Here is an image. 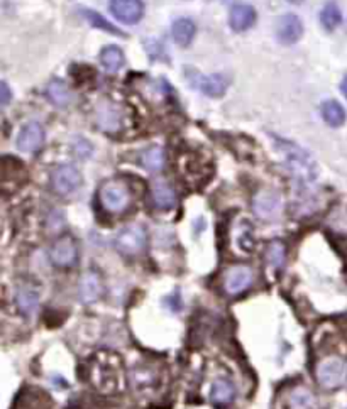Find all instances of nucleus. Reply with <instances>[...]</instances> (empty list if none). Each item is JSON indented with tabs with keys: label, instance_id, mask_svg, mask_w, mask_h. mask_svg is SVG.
Masks as SVG:
<instances>
[{
	"label": "nucleus",
	"instance_id": "nucleus-1",
	"mask_svg": "<svg viewBox=\"0 0 347 409\" xmlns=\"http://www.w3.org/2000/svg\"><path fill=\"white\" fill-rule=\"evenodd\" d=\"M281 151L285 154L286 166H288V170L293 174L295 181L300 186V190L310 188L317 178V168L312 157L305 151H301L300 148L288 144V142H283Z\"/></svg>",
	"mask_w": 347,
	"mask_h": 409
},
{
	"label": "nucleus",
	"instance_id": "nucleus-2",
	"mask_svg": "<svg viewBox=\"0 0 347 409\" xmlns=\"http://www.w3.org/2000/svg\"><path fill=\"white\" fill-rule=\"evenodd\" d=\"M99 200L107 212L121 213L130 205V191L126 183L109 181L100 188Z\"/></svg>",
	"mask_w": 347,
	"mask_h": 409
},
{
	"label": "nucleus",
	"instance_id": "nucleus-3",
	"mask_svg": "<svg viewBox=\"0 0 347 409\" xmlns=\"http://www.w3.org/2000/svg\"><path fill=\"white\" fill-rule=\"evenodd\" d=\"M146 228L137 223L122 228L117 234V237H115V247L124 256H136V254L143 252V249L146 247Z\"/></svg>",
	"mask_w": 347,
	"mask_h": 409
},
{
	"label": "nucleus",
	"instance_id": "nucleus-4",
	"mask_svg": "<svg viewBox=\"0 0 347 409\" xmlns=\"http://www.w3.org/2000/svg\"><path fill=\"white\" fill-rule=\"evenodd\" d=\"M347 377V366L342 359L329 357L317 367V381L322 388L335 389L344 384Z\"/></svg>",
	"mask_w": 347,
	"mask_h": 409
},
{
	"label": "nucleus",
	"instance_id": "nucleus-5",
	"mask_svg": "<svg viewBox=\"0 0 347 409\" xmlns=\"http://www.w3.org/2000/svg\"><path fill=\"white\" fill-rule=\"evenodd\" d=\"M51 262L58 268H72L78 261V247L73 237L63 235L53 243L50 250Z\"/></svg>",
	"mask_w": 347,
	"mask_h": 409
},
{
	"label": "nucleus",
	"instance_id": "nucleus-6",
	"mask_svg": "<svg viewBox=\"0 0 347 409\" xmlns=\"http://www.w3.org/2000/svg\"><path fill=\"white\" fill-rule=\"evenodd\" d=\"M109 10L122 24H136L144 16V3L141 0H110Z\"/></svg>",
	"mask_w": 347,
	"mask_h": 409
},
{
	"label": "nucleus",
	"instance_id": "nucleus-7",
	"mask_svg": "<svg viewBox=\"0 0 347 409\" xmlns=\"http://www.w3.org/2000/svg\"><path fill=\"white\" fill-rule=\"evenodd\" d=\"M252 208H255V213L259 219H276L279 212H281V197L276 191H259L255 197V200H252Z\"/></svg>",
	"mask_w": 347,
	"mask_h": 409
},
{
	"label": "nucleus",
	"instance_id": "nucleus-8",
	"mask_svg": "<svg viewBox=\"0 0 347 409\" xmlns=\"http://www.w3.org/2000/svg\"><path fill=\"white\" fill-rule=\"evenodd\" d=\"M252 277L255 274L248 266H232L224 276V290L229 295H239L251 286Z\"/></svg>",
	"mask_w": 347,
	"mask_h": 409
},
{
	"label": "nucleus",
	"instance_id": "nucleus-9",
	"mask_svg": "<svg viewBox=\"0 0 347 409\" xmlns=\"http://www.w3.org/2000/svg\"><path fill=\"white\" fill-rule=\"evenodd\" d=\"M81 185V174L72 164H63L53 172V188L59 194H70Z\"/></svg>",
	"mask_w": 347,
	"mask_h": 409
},
{
	"label": "nucleus",
	"instance_id": "nucleus-10",
	"mask_svg": "<svg viewBox=\"0 0 347 409\" xmlns=\"http://www.w3.org/2000/svg\"><path fill=\"white\" fill-rule=\"evenodd\" d=\"M103 283L102 277L97 271H87L78 281V296L83 303L92 305L102 296Z\"/></svg>",
	"mask_w": 347,
	"mask_h": 409
},
{
	"label": "nucleus",
	"instance_id": "nucleus-11",
	"mask_svg": "<svg viewBox=\"0 0 347 409\" xmlns=\"http://www.w3.org/2000/svg\"><path fill=\"white\" fill-rule=\"evenodd\" d=\"M44 144V130L37 122L26 123L17 137V148L22 152H36Z\"/></svg>",
	"mask_w": 347,
	"mask_h": 409
},
{
	"label": "nucleus",
	"instance_id": "nucleus-12",
	"mask_svg": "<svg viewBox=\"0 0 347 409\" xmlns=\"http://www.w3.org/2000/svg\"><path fill=\"white\" fill-rule=\"evenodd\" d=\"M190 81L197 90H200L201 93L208 97H222L226 93L227 86H229V80L224 74H208V77H205V74L195 73L190 78Z\"/></svg>",
	"mask_w": 347,
	"mask_h": 409
},
{
	"label": "nucleus",
	"instance_id": "nucleus-13",
	"mask_svg": "<svg viewBox=\"0 0 347 409\" xmlns=\"http://www.w3.org/2000/svg\"><path fill=\"white\" fill-rule=\"evenodd\" d=\"M304 34V24L300 17L295 14H286L278 21L276 26V37L281 44H295Z\"/></svg>",
	"mask_w": 347,
	"mask_h": 409
},
{
	"label": "nucleus",
	"instance_id": "nucleus-14",
	"mask_svg": "<svg viewBox=\"0 0 347 409\" xmlns=\"http://www.w3.org/2000/svg\"><path fill=\"white\" fill-rule=\"evenodd\" d=\"M97 126L106 132H117L122 126L121 110L110 102H102L95 112Z\"/></svg>",
	"mask_w": 347,
	"mask_h": 409
},
{
	"label": "nucleus",
	"instance_id": "nucleus-15",
	"mask_svg": "<svg viewBox=\"0 0 347 409\" xmlns=\"http://www.w3.org/2000/svg\"><path fill=\"white\" fill-rule=\"evenodd\" d=\"M255 22H256V10L252 9L251 6L239 3V6H234L232 10H230L229 24L236 32L248 31V29H251L252 26H255Z\"/></svg>",
	"mask_w": 347,
	"mask_h": 409
},
{
	"label": "nucleus",
	"instance_id": "nucleus-16",
	"mask_svg": "<svg viewBox=\"0 0 347 409\" xmlns=\"http://www.w3.org/2000/svg\"><path fill=\"white\" fill-rule=\"evenodd\" d=\"M152 203L159 210H171L177 205V193H175L173 186L165 179H158L152 183L151 188Z\"/></svg>",
	"mask_w": 347,
	"mask_h": 409
},
{
	"label": "nucleus",
	"instance_id": "nucleus-17",
	"mask_svg": "<svg viewBox=\"0 0 347 409\" xmlns=\"http://www.w3.org/2000/svg\"><path fill=\"white\" fill-rule=\"evenodd\" d=\"M16 306L24 317H32L39 308V295L34 288L21 286L16 291Z\"/></svg>",
	"mask_w": 347,
	"mask_h": 409
},
{
	"label": "nucleus",
	"instance_id": "nucleus-18",
	"mask_svg": "<svg viewBox=\"0 0 347 409\" xmlns=\"http://www.w3.org/2000/svg\"><path fill=\"white\" fill-rule=\"evenodd\" d=\"M195 32H197L195 22L188 17L177 19L173 28H171V34H173L175 43L180 44L183 48L188 46V44L192 43L193 37H195Z\"/></svg>",
	"mask_w": 347,
	"mask_h": 409
},
{
	"label": "nucleus",
	"instance_id": "nucleus-19",
	"mask_svg": "<svg viewBox=\"0 0 347 409\" xmlns=\"http://www.w3.org/2000/svg\"><path fill=\"white\" fill-rule=\"evenodd\" d=\"M234 396H236V388H234V384L229 379H217L212 384L210 399L217 406H226V404L232 403Z\"/></svg>",
	"mask_w": 347,
	"mask_h": 409
},
{
	"label": "nucleus",
	"instance_id": "nucleus-20",
	"mask_svg": "<svg viewBox=\"0 0 347 409\" xmlns=\"http://www.w3.org/2000/svg\"><path fill=\"white\" fill-rule=\"evenodd\" d=\"M46 93H48V99H50L51 103H54L56 107H68L73 100L70 86L63 80H58V78L48 85Z\"/></svg>",
	"mask_w": 347,
	"mask_h": 409
},
{
	"label": "nucleus",
	"instance_id": "nucleus-21",
	"mask_svg": "<svg viewBox=\"0 0 347 409\" xmlns=\"http://www.w3.org/2000/svg\"><path fill=\"white\" fill-rule=\"evenodd\" d=\"M100 63L103 65V68L107 71H110V73H115V71H119L122 68V65H124V52L121 51V48L119 46H106L100 52Z\"/></svg>",
	"mask_w": 347,
	"mask_h": 409
},
{
	"label": "nucleus",
	"instance_id": "nucleus-22",
	"mask_svg": "<svg viewBox=\"0 0 347 409\" xmlns=\"http://www.w3.org/2000/svg\"><path fill=\"white\" fill-rule=\"evenodd\" d=\"M322 117L330 127H341L346 122V110L341 103L335 100H329L322 105Z\"/></svg>",
	"mask_w": 347,
	"mask_h": 409
},
{
	"label": "nucleus",
	"instance_id": "nucleus-23",
	"mask_svg": "<svg viewBox=\"0 0 347 409\" xmlns=\"http://www.w3.org/2000/svg\"><path fill=\"white\" fill-rule=\"evenodd\" d=\"M141 163H143V166L146 168L148 171H161L163 166H165V151H163V148H159V146H152V148H149L143 152Z\"/></svg>",
	"mask_w": 347,
	"mask_h": 409
},
{
	"label": "nucleus",
	"instance_id": "nucleus-24",
	"mask_svg": "<svg viewBox=\"0 0 347 409\" xmlns=\"http://www.w3.org/2000/svg\"><path fill=\"white\" fill-rule=\"evenodd\" d=\"M327 227L339 235H347V206H335L327 217Z\"/></svg>",
	"mask_w": 347,
	"mask_h": 409
},
{
	"label": "nucleus",
	"instance_id": "nucleus-25",
	"mask_svg": "<svg viewBox=\"0 0 347 409\" xmlns=\"http://www.w3.org/2000/svg\"><path fill=\"white\" fill-rule=\"evenodd\" d=\"M285 257H286L285 243L279 242V240H273L271 243H268L266 261H268V264L271 266V268L281 269L283 266H285Z\"/></svg>",
	"mask_w": 347,
	"mask_h": 409
},
{
	"label": "nucleus",
	"instance_id": "nucleus-26",
	"mask_svg": "<svg viewBox=\"0 0 347 409\" xmlns=\"http://www.w3.org/2000/svg\"><path fill=\"white\" fill-rule=\"evenodd\" d=\"M341 21H342V14H341V9L337 7V3L329 2L326 7H324L322 12H320V22H322V26L327 29V31H334V29L341 24Z\"/></svg>",
	"mask_w": 347,
	"mask_h": 409
},
{
	"label": "nucleus",
	"instance_id": "nucleus-27",
	"mask_svg": "<svg viewBox=\"0 0 347 409\" xmlns=\"http://www.w3.org/2000/svg\"><path fill=\"white\" fill-rule=\"evenodd\" d=\"M236 243L241 250H248L251 252L252 246H255V239H252V228L248 223V220H242L236 230Z\"/></svg>",
	"mask_w": 347,
	"mask_h": 409
},
{
	"label": "nucleus",
	"instance_id": "nucleus-28",
	"mask_svg": "<svg viewBox=\"0 0 347 409\" xmlns=\"http://www.w3.org/2000/svg\"><path fill=\"white\" fill-rule=\"evenodd\" d=\"M81 14L87 17V21L90 22L93 28H99V29H102V31L112 32V34H119V36L122 34V31H119L117 28H114V26L109 24V22H107L106 19L100 16V14L93 12V10H90V9H81ZM122 36H124V34H122Z\"/></svg>",
	"mask_w": 347,
	"mask_h": 409
},
{
	"label": "nucleus",
	"instance_id": "nucleus-29",
	"mask_svg": "<svg viewBox=\"0 0 347 409\" xmlns=\"http://www.w3.org/2000/svg\"><path fill=\"white\" fill-rule=\"evenodd\" d=\"M290 404H292L293 409H308L313 404L312 392H308L304 388L295 389L292 396H290Z\"/></svg>",
	"mask_w": 347,
	"mask_h": 409
},
{
	"label": "nucleus",
	"instance_id": "nucleus-30",
	"mask_svg": "<svg viewBox=\"0 0 347 409\" xmlns=\"http://www.w3.org/2000/svg\"><path fill=\"white\" fill-rule=\"evenodd\" d=\"M9 100H10V90L6 81H2V83H0V103L6 107V105L9 103Z\"/></svg>",
	"mask_w": 347,
	"mask_h": 409
},
{
	"label": "nucleus",
	"instance_id": "nucleus-31",
	"mask_svg": "<svg viewBox=\"0 0 347 409\" xmlns=\"http://www.w3.org/2000/svg\"><path fill=\"white\" fill-rule=\"evenodd\" d=\"M341 92H342V95H344L347 99V74H346V78L342 80V83H341Z\"/></svg>",
	"mask_w": 347,
	"mask_h": 409
},
{
	"label": "nucleus",
	"instance_id": "nucleus-32",
	"mask_svg": "<svg viewBox=\"0 0 347 409\" xmlns=\"http://www.w3.org/2000/svg\"><path fill=\"white\" fill-rule=\"evenodd\" d=\"M286 2H290V3H301V2H304V0H286Z\"/></svg>",
	"mask_w": 347,
	"mask_h": 409
},
{
	"label": "nucleus",
	"instance_id": "nucleus-33",
	"mask_svg": "<svg viewBox=\"0 0 347 409\" xmlns=\"http://www.w3.org/2000/svg\"><path fill=\"white\" fill-rule=\"evenodd\" d=\"M346 276H347V264H346Z\"/></svg>",
	"mask_w": 347,
	"mask_h": 409
}]
</instances>
